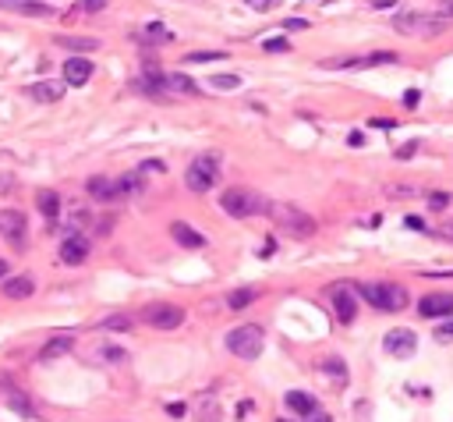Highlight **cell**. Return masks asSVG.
Returning a JSON list of instances; mask_svg holds the SVG:
<instances>
[{
    "instance_id": "d6986e66",
    "label": "cell",
    "mask_w": 453,
    "mask_h": 422,
    "mask_svg": "<svg viewBox=\"0 0 453 422\" xmlns=\"http://www.w3.org/2000/svg\"><path fill=\"white\" fill-rule=\"evenodd\" d=\"M36 206H39V213H43L50 223H57V216H61V196H57L54 189H43V192L36 196Z\"/></svg>"
},
{
    "instance_id": "c3c4849f",
    "label": "cell",
    "mask_w": 453,
    "mask_h": 422,
    "mask_svg": "<svg viewBox=\"0 0 453 422\" xmlns=\"http://www.w3.org/2000/svg\"><path fill=\"white\" fill-rule=\"evenodd\" d=\"M4 273H7V263H4V259H0V277H4Z\"/></svg>"
},
{
    "instance_id": "4dcf8cb0",
    "label": "cell",
    "mask_w": 453,
    "mask_h": 422,
    "mask_svg": "<svg viewBox=\"0 0 453 422\" xmlns=\"http://www.w3.org/2000/svg\"><path fill=\"white\" fill-rule=\"evenodd\" d=\"M146 32H149L153 39H160V43H170V39H174V32H170L167 25H160V21H149V29H146Z\"/></svg>"
},
{
    "instance_id": "ee69618b",
    "label": "cell",
    "mask_w": 453,
    "mask_h": 422,
    "mask_svg": "<svg viewBox=\"0 0 453 422\" xmlns=\"http://www.w3.org/2000/svg\"><path fill=\"white\" fill-rule=\"evenodd\" d=\"M248 412H252V401H241V405H238V419H245Z\"/></svg>"
},
{
    "instance_id": "277c9868",
    "label": "cell",
    "mask_w": 453,
    "mask_h": 422,
    "mask_svg": "<svg viewBox=\"0 0 453 422\" xmlns=\"http://www.w3.org/2000/svg\"><path fill=\"white\" fill-rule=\"evenodd\" d=\"M263 344H266V333H263L259 323H245V326H238V330L227 333V348L238 358H248V362L263 355Z\"/></svg>"
},
{
    "instance_id": "e575fe53",
    "label": "cell",
    "mask_w": 453,
    "mask_h": 422,
    "mask_svg": "<svg viewBox=\"0 0 453 422\" xmlns=\"http://www.w3.org/2000/svg\"><path fill=\"white\" fill-rule=\"evenodd\" d=\"M78 7H82V11H103L106 0H78Z\"/></svg>"
},
{
    "instance_id": "bcb514c9",
    "label": "cell",
    "mask_w": 453,
    "mask_h": 422,
    "mask_svg": "<svg viewBox=\"0 0 453 422\" xmlns=\"http://www.w3.org/2000/svg\"><path fill=\"white\" fill-rule=\"evenodd\" d=\"M407 227H414V231H422L425 223H422V216H407Z\"/></svg>"
},
{
    "instance_id": "603a6c76",
    "label": "cell",
    "mask_w": 453,
    "mask_h": 422,
    "mask_svg": "<svg viewBox=\"0 0 453 422\" xmlns=\"http://www.w3.org/2000/svg\"><path fill=\"white\" fill-rule=\"evenodd\" d=\"M255 302V288H238L227 295V309H248Z\"/></svg>"
},
{
    "instance_id": "f6af8a7d",
    "label": "cell",
    "mask_w": 453,
    "mask_h": 422,
    "mask_svg": "<svg viewBox=\"0 0 453 422\" xmlns=\"http://www.w3.org/2000/svg\"><path fill=\"white\" fill-rule=\"evenodd\" d=\"M305 419H308V422H330V416H322V412L315 408V412H312V416H305Z\"/></svg>"
},
{
    "instance_id": "7bdbcfd3",
    "label": "cell",
    "mask_w": 453,
    "mask_h": 422,
    "mask_svg": "<svg viewBox=\"0 0 453 422\" xmlns=\"http://www.w3.org/2000/svg\"><path fill=\"white\" fill-rule=\"evenodd\" d=\"M29 0H0V7H14V11H21Z\"/></svg>"
},
{
    "instance_id": "7dc6e473",
    "label": "cell",
    "mask_w": 453,
    "mask_h": 422,
    "mask_svg": "<svg viewBox=\"0 0 453 422\" xmlns=\"http://www.w3.org/2000/svg\"><path fill=\"white\" fill-rule=\"evenodd\" d=\"M439 7H443V14H450V18H453V0H443Z\"/></svg>"
},
{
    "instance_id": "ffe728a7",
    "label": "cell",
    "mask_w": 453,
    "mask_h": 422,
    "mask_svg": "<svg viewBox=\"0 0 453 422\" xmlns=\"http://www.w3.org/2000/svg\"><path fill=\"white\" fill-rule=\"evenodd\" d=\"M287 408H290V412H297V416H312L319 405H315V398H312V394H305V391H290V394H287Z\"/></svg>"
},
{
    "instance_id": "4fadbf2b",
    "label": "cell",
    "mask_w": 453,
    "mask_h": 422,
    "mask_svg": "<svg viewBox=\"0 0 453 422\" xmlns=\"http://www.w3.org/2000/svg\"><path fill=\"white\" fill-rule=\"evenodd\" d=\"M92 75H96V68H92V61L86 57V54L64 61V82H68V86H86Z\"/></svg>"
},
{
    "instance_id": "9c48e42d",
    "label": "cell",
    "mask_w": 453,
    "mask_h": 422,
    "mask_svg": "<svg viewBox=\"0 0 453 422\" xmlns=\"http://www.w3.org/2000/svg\"><path fill=\"white\" fill-rule=\"evenodd\" d=\"M142 319H146L153 330H178V326L184 323V309L170 306V302H163V306H149V309L142 313Z\"/></svg>"
},
{
    "instance_id": "f1b7e54d",
    "label": "cell",
    "mask_w": 453,
    "mask_h": 422,
    "mask_svg": "<svg viewBox=\"0 0 453 422\" xmlns=\"http://www.w3.org/2000/svg\"><path fill=\"white\" fill-rule=\"evenodd\" d=\"M263 50H266V54H287V50H290V43H287V36H273V39L263 43Z\"/></svg>"
},
{
    "instance_id": "8992f818",
    "label": "cell",
    "mask_w": 453,
    "mask_h": 422,
    "mask_svg": "<svg viewBox=\"0 0 453 422\" xmlns=\"http://www.w3.org/2000/svg\"><path fill=\"white\" fill-rule=\"evenodd\" d=\"M447 21H439V18H429V14H422V11H400L397 18H393V29L400 32V36H432V32H439Z\"/></svg>"
},
{
    "instance_id": "60d3db41",
    "label": "cell",
    "mask_w": 453,
    "mask_h": 422,
    "mask_svg": "<svg viewBox=\"0 0 453 422\" xmlns=\"http://www.w3.org/2000/svg\"><path fill=\"white\" fill-rule=\"evenodd\" d=\"M167 416H170V419H181V416H184V405H181V401H178V405H167Z\"/></svg>"
},
{
    "instance_id": "f35d334b",
    "label": "cell",
    "mask_w": 453,
    "mask_h": 422,
    "mask_svg": "<svg viewBox=\"0 0 453 422\" xmlns=\"http://www.w3.org/2000/svg\"><path fill=\"white\" fill-rule=\"evenodd\" d=\"M414 149H418V142H407V146H400V149H397V156H400V160H407V156H414Z\"/></svg>"
},
{
    "instance_id": "5b68a950",
    "label": "cell",
    "mask_w": 453,
    "mask_h": 422,
    "mask_svg": "<svg viewBox=\"0 0 453 422\" xmlns=\"http://www.w3.org/2000/svg\"><path fill=\"white\" fill-rule=\"evenodd\" d=\"M358 295H362L368 306L382 309V313H400L407 306V291L400 284H362Z\"/></svg>"
},
{
    "instance_id": "83f0119b",
    "label": "cell",
    "mask_w": 453,
    "mask_h": 422,
    "mask_svg": "<svg viewBox=\"0 0 453 422\" xmlns=\"http://www.w3.org/2000/svg\"><path fill=\"white\" fill-rule=\"evenodd\" d=\"M131 323H135L131 316H110V319H103L99 330H113V333H117V330H131Z\"/></svg>"
},
{
    "instance_id": "44dd1931",
    "label": "cell",
    "mask_w": 453,
    "mask_h": 422,
    "mask_svg": "<svg viewBox=\"0 0 453 422\" xmlns=\"http://www.w3.org/2000/svg\"><path fill=\"white\" fill-rule=\"evenodd\" d=\"M57 46H68L71 54H92L96 46H99V39H78V36H64V39H57Z\"/></svg>"
},
{
    "instance_id": "f546056e",
    "label": "cell",
    "mask_w": 453,
    "mask_h": 422,
    "mask_svg": "<svg viewBox=\"0 0 453 422\" xmlns=\"http://www.w3.org/2000/svg\"><path fill=\"white\" fill-rule=\"evenodd\" d=\"M21 14H32V18H54V11H50L46 4H36V0H29V4L21 7Z\"/></svg>"
},
{
    "instance_id": "836d02e7",
    "label": "cell",
    "mask_w": 453,
    "mask_h": 422,
    "mask_svg": "<svg viewBox=\"0 0 453 422\" xmlns=\"http://www.w3.org/2000/svg\"><path fill=\"white\" fill-rule=\"evenodd\" d=\"M429 203H432V210H443V206L450 203V196H447V192H436V196H429Z\"/></svg>"
},
{
    "instance_id": "8fae6325",
    "label": "cell",
    "mask_w": 453,
    "mask_h": 422,
    "mask_svg": "<svg viewBox=\"0 0 453 422\" xmlns=\"http://www.w3.org/2000/svg\"><path fill=\"white\" fill-rule=\"evenodd\" d=\"M160 89L163 96H198V82L181 71H160Z\"/></svg>"
},
{
    "instance_id": "d4e9b609",
    "label": "cell",
    "mask_w": 453,
    "mask_h": 422,
    "mask_svg": "<svg viewBox=\"0 0 453 422\" xmlns=\"http://www.w3.org/2000/svg\"><path fill=\"white\" fill-rule=\"evenodd\" d=\"M227 54H220V50H191V54H184V64H205V61H223Z\"/></svg>"
},
{
    "instance_id": "484cf974",
    "label": "cell",
    "mask_w": 453,
    "mask_h": 422,
    "mask_svg": "<svg viewBox=\"0 0 453 422\" xmlns=\"http://www.w3.org/2000/svg\"><path fill=\"white\" fill-rule=\"evenodd\" d=\"M322 369H326V373H330V376H333L337 383H347V366H344V362H340L337 355H330V358L322 362Z\"/></svg>"
},
{
    "instance_id": "1f68e13d",
    "label": "cell",
    "mask_w": 453,
    "mask_h": 422,
    "mask_svg": "<svg viewBox=\"0 0 453 422\" xmlns=\"http://www.w3.org/2000/svg\"><path fill=\"white\" fill-rule=\"evenodd\" d=\"M213 86H216V89H238V86H241V79H238V75H216V79H213Z\"/></svg>"
},
{
    "instance_id": "681fc988",
    "label": "cell",
    "mask_w": 453,
    "mask_h": 422,
    "mask_svg": "<svg viewBox=\"0 0 453 422\" xmlns=\"http://www.w3.org/2000/svg\"><path fill=\"white\" fill-rule=\"evenodd\" d=\"M443 234H453V227H443Z\"/></svg>"
},
{
    "instance_id": "ac0fdd59",
    "label": "cell",
    "mask_w": 453,
    "mask_h": 422,
    "mask_svg": "<svg viewBox=\"0 0 453 422\" xmlns=\"http://www.w3.org/2000/svg\"><path fill=\"white\" fill-rule=\"evenodd\" d=\"M170 234H174V241H178L181 248H202V245H205V238H202L198 231H191L188 223H181V220L170 223Z\"/></svg>"
},
{
    "instance_id": "7402d4cb",
    "label": "cell",
    "mask_w": 453,
    "mask_h": 422,
    "mask_svg": "<svg viewBox=\"0 0 453 422\" xmlns=\"http://www.w3.org/2000/svg\"><path fill=\"white\" fill-rule=\"evenodd\" d=\"M117 189H121V196H135V192H142V189H146V178H142V171H131V174H124V178L117 181Z\"/></svg>"
},
{
    "instance_id": "ab89813d",
    "label": "cell",
    "mask_w": 453,
    "mask_h": 422,
    "mask_svg": "<svg viewBox=\"0 0 453 422\" xmlns=\"http://www.w3.org/2000/svg\"><path fill=\"white\" fill-rule=\"evenodd\" d=\"M245 4H248V7H255V11H270L276 0H245Z\"/></svg>"
},
{
    "instance_id": "3957f363",
    "label": "cell",
    "mask_w": 453,
    "mask_h": 422,
    "mask_svg": "<svg viewBox=\"0 0 453 422\" xmlns=\"http://www.w3.org/2000/svg\"><path fill=\"white\" fill-rule=\"evenodd\" d=\"M216 178H220V156H216V153L195 156V160L188 164V171H184V185H188L191 192H209V189L216 185Z\"/></svg>"
},
{
    "instance_id": "7c38bea8",
    "label": "cell",
    "mask_w": 453,
    "mask_h": 422,
    "mask_svg": "<svg viewBox=\"0 0 453 422\" xmlns=\"http://www.w3.org/2000/svg\"><path fill=\"white\" fill-rule=\"evenodd\" d=\"M64 89H68V82L46 79V82H32L25 93H29V100H32V104L50 106V104H61V100H64Z\"/></svg>"
},
{
    "instance_id": "d6a6232c",
    "label": "cell",
    "mask_w": 453,
    "mask_h": 422,
    "mask_svg": "<svg viewBox=\"0 0 453 422\" xmlns=\"http://www.w3.org/2000/svg\"><path fill=\"white\" fill-rule=\"evenodd\" d=\"M436 341H453V319L439 323V330H436Z\"/></svg>"
},
{
    "instance_id": "b9f144b4",
    "label": "cell",
    "mask_w": 453,
    "mask_h": 422,
    "mask_svg": "<svg viewBox=\"0 0 453 422\" xmlns=\"http://www.w3.org/2000/svg\"><path fill=\"white\" fill-rule=\"evenodd\" d=\"M287 29H308L305 18H287Z\"/></svg>"
},
{
    "instance_id": "ba28073f",
    "label": "cell",
    "mask_w": 453,
    "mask_h": 422,
    "mask_svg": "<svg viewBox=\"0 0 453 422\" xmlns=\"http://www.w3.org/2000/svg\"><path fill=\"white\" fill-rule=\"evenodd\" d=\"M414 348H418V337H414V330H390L386 337H382V351L390 355V358H411L414 355Z\"/></svg>"
},
{
    "instance_id": "2e32d148",
    "label": "cell",
    "mask_w": 453,
    "mask_h": 422,
    "mask_svg": "<svg viewBox=\"0 0 453 422\" xmlns=\"http://www.w3.org/2000/svg\"><path fill=\"white\" fill-rule=\"evenodd\" d=\"M86 192H89L92 199H99V203H113V199H121V189H117V181H110V178H89Z\"/></svg>"
},
{
    "instance_id": "7a4b0ae2",
    "label": "cell",
    "mask_w": 453,
    "mask_h": 422,
    "mask_svg": "<svg viewBox=\"0 0 453 422\" xmlns=\"http://www.w3.org/2000/svg\"><path fill=\"white\" fill-rule=\"evenodd\" d=\"M220 210L227 213V216H234V220H248V216H255V213L266 210V199L263 196H255L252 189H227L223 196H220Z\"/></svg>"
},
{
    "instance_id": "5bb4252c",
    "label": "cell",
    "mask_w": 453,
    "mask_h": 422,
    "mask_svg": "<svg viewBox=\"0 0 453 422\" xmlns=\"http://www.w3.org/2000/svg\"><path fill=\"white\" fill-rule=\"evenodd\" d=\"M86 256H89V238L68 234L64 245H61V259H64L68 266H78V263H86Z\"/></svg>"
},
{
    "instance_id": "cb8c5ba5",
    "label": "cell",
    "mask_w": 453,
    "mask_h": 422,
    "mask_svg": "<svg viewBox=\"0 0 453 422\" xmlns=\"http://www.w3.org/2000/svg\"><path fill=\"white\" fill-rule=\"evenodd\" d=\"M68 348H71V337H54V341H50V344H46L43 351H39V358H43V362H50V358L64 355Z\"/></svg>"
},
{
    "instance_id": "9a60e30c",
    "label": "cell",
    "mask_w": 453,
    "mask_h": 422,
    "mask_svg": "<svg viewBox=\"0 0 453 422\" xmlns=\"http://www.w3.org/2000/svg\"><path fill=\"white\" fill-rule=\"evenodd\" d=\"M418 313H422L425 319H432V316H453V295H429V298H422Z\"/></svg>"
},
{
    "instance_id": "e0dca14e",
    "label": "cell",
    "mask_w": 453,
    "mask_h": 422,
    "mask_svg": "<svg viewBox=\"0 0 453 422\" xmlns=\"http://www.w3.org/2000/svg\"><path fill=\"white\" fill-rule=\"evenodd\" d=\"M36 291V281L29 277V273H21V277H7L4 281V295L11 298V302H18V298H29Z\"/></svg>"
},
{
    "instance_id": "6da1fadb",
    "label": "cell",
    "mask_w": 453,
    "mask_h": 422,
    "mask_svg": "<svg viewBox=\"0 0 453 422\" xmlns=\"http://www.w3.org/2000/svg\"><path fill=\"white\" fill-rule=\"evenodd\" d=\"M263 213L270 216L283 234H290V238H312V234H315V220H312L305 210L290 206V203H266Z\"/></svg>"
},
{
    "instance_id": "d590c367",
    "label": "cell",
    "mask_w": 453,
    "mask_h": 422,
    "mask_svg": "<svg viewBox=\"0 0 453 422\" xmlns=\"http://www.w3.org/2000/svg\"><path fill=\"white\" fill-rule=\"evenodd\" d=\"M418 100H422V93H418V89H407V93H404V106H411V110H414Z\"/></svg>"
},
{
    "instance_id": "8d00e7d4",
    "label": "cell",
    "mask_w": 453,
    "mask_h": 422,
    "mask_svg": "<svg viewBox=\"0 0 453 422\" xmlns=\"http://www.w3.org/2000/svg\"><path fill=\"white\" fill-rule=\"evenodd\" d=\"M0 192H14V174H0Z\"/></svg>"
},
{
    "instance_id": "52a82bcc",
    "label": "cell",
    "mask_w": 453,
    "mask_h": 422,
    "mask_svg": "<svg viewBox=\"0 0 453 422\" xmlns=\"http://www.w3.org/2000/svg\"><path fill=\"white\" fill-rule=\"evenodd\" d=\"M326 295H330V306H333L340 323H355V316H358V291L351 284H330Z\"/></svg>"
},
{
    "instance_id": "74e56055",
    "label": "cell",
    "mask_w": 453,
    "mask_h": 422,
    "mask_svg": "<svg viewBox=\"0 0 453 422\" xmlns=\"http://www.w3.org/2000/svg\"><path fill=\"white\" fill-rule=\"evenodd\" d=\"M202 422H220V408H216L213 401H205V419Z\"/></svg>"
},
{
    "instance_id": "4316f807",
    "label": "cell",
    "mask_w": 453,
    "mask_h": 422,
    "mask_svg": "<svg viewBox=\"0 0 453 422\" xmlns=\"http://www.w3.org/2000/svg\"><path fill=\"white\" fill-rule=\"evenodd\" d=\"M7 405H11V408H14L18 416H25V419H32V416H36V408H32V401H25V398H21L18 391H11V394H7Z\"/></svg>"
},
{
    "instance_id": "30bf717a",
    "label": "cell",
    "mask_w": 453,
    "mask_h": 422,
    "mask_svg": "<svg viewBox=\"0 0 453 422\" xmlns=\"http://www.w3.org/2000/svg\"><path fill=\"white\" fill-rule=\"evenodd\" d=\"M0 234L11 241V248H25V216L18 210H0Z\"/></svg>"
}]
</instances>
